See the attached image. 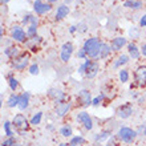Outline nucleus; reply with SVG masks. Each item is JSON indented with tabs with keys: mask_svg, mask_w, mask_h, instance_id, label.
Masks as SVG:
<instances>
[{
	"mask_svg": "<svg viewBox=\"0 0 146 146\" xmlns=\"http://www.w3.org/2000/svg\"><path fill=\"white\" fill-rule=\"evenodd\" d=\"M102 44H104V42L101 41L98 37H90V38H86L84 41L82 49L86 52L88 58L98 60V56H100V50H101V48H102Z\"/></svg>",
	"mask_w": 146,
	"mask_h": 146,
	"instance_id": "nucleus-1",
	"label": "nucleus"
},
{
	"mask_svg": "<svg viewBox=\"0 0 146 146\" xmlns=\"http://www.w3.org/2000/svg\"><path fill=\"white\" fill-rule=\"evenodd\" d=\"M137 135H138L137 130H134V129H131V127H129V126H123V127H121L118 130V133H117V138H118L121 142L126 143V145H131V143L134 142V139Z\"/></svg>",
	"mask_w": 146,
	"mask_h": 146,
	"instance_id": "nucleus-2",
	"label": "nucleus"
},
{
	"mask_svg": "<svg viewBox=\"0 0 146 146\" xmlns=\"http://www.w3.org/2000/svg\"><path fill=\"white\" fill-rule=\"evenodd\" d=\"M12 125L16 127V130L19 131L21 135L25 134V131L28 130V127L31 125V122L27 119V117L23 114V113H19V114H16L12 119Z\"/></svg>",
	"mask_w": 146,
	"mask_h": 146,
	"instance_id": "nucleus-3",
	"label": "nucleus"
},
{
	"mask_svg": "<svg viewBox=\"0 0 146 146\" xmlns=\"http://www.w3.org/2000/svg\"><path fill=\"white\" fill-rule=\"evenodd\" d=\"M29 60H31L29 53H25V52H24V53H21L20 56H17V57L12 58L11 65L15 70H23L29 65Z\"/></svg>",
	"mask_w": 146,
	"mask_h": 146,
	"instance_id": "nucleus-4",
	"label": "nucleus"
},
{
	"mask_svg": "<svg viewBox=\"0 0 146 146\" xmlns=\"http://www.w3.org/2000/svg\"><path fill=\"white\" fill-rule=\"evenodd\" d=\"M33 11H35L36 15L42 16V15H45V13L52 11V4L45 3V1H42V0H35V1H33Z\"/></svg>",
	"mask_w": 146,
	"mask_h": 146,
	"instance_id": "nucleus-5",
	"label": "nucleus"
},
{
	"mask_svg": "<svg viewBox=\"0 0 146 146\" xmlns=\"http://www.w3.org/2000/svg\"><path fill=\"white\" fill-rule=\"evenodd\" d=\"M92 93L89 92L88 89H81L80 92L77 93V102L81 105V106H89V105H92Z\"/></svg>",
	"mask_w": 146,
	"mask_h": 146,
	"instance_id": "nucleus-6",
	"label": "nucleus"
},
{
	"mask_svg": "<svg viewBox=\"0 0 146 146\" xmlns=\"http://www.w3.org/2000/svg\"><path fill=\"white\" fill-rule=\"evenodd\" d=\"M11 36H12V40H15L17 42H25L28 40V35L27 32L23 29V27L20 25H13L11 29Z\"/></svg>",
	"mask_w": 146,
	"mask_h": 146,
	"instance_id": "nucleus-7",
	"label": "nucleus"
},
{
	"mask_svg": "<svg viewBox=\"0 0 146 146\" xmlns=\"http://www.w3.org/2000/svg\"><path fill=\"white\" fill-rule=\"evenodd\" d=\"M73 50H74V46L70 41H66L62 44L61 49H60V58H61L62 62H68L70 60L73 54Z\"/></svg>",
	"mask_w": 146,
	"mask_h": 146,
	"instance_id": "nucleus-8",
	"label": "nucleus"
},
{
	"mask_svg": "<svg viewBox=\"0 0 146 146\" xmlns=\"http://www.w3.org/2000/svg\"><path fill=\"white\" fill-rule=\"evenodd\" d=\"M77 121L86 129V130H92L93 129V119L86 111H78L77 113Z\"/></svg>",
	"mask_w": 146,
	"mask_h": 146,
	"instance_id": "nucleus-9",
	"label": "nucleus"
},
{
	"mask_svg": "<svg viewBox=\"0 0 146 146\" xmlns=\"http://www.w3.org/2000/svg\"><path fill=\"white\" fill-rule=\"evenodd\" d=\"M115 114H117V117H119V118H122V119L129 118V117L133 114V106H131V102H126V104L118 106V108L115 109Z\"/></svg>",
	"mask_w": 146,
	"mask_h": 146,
	"instance_id": "nucleus-10",
	"label": "nucleus"
},
{
	"mask_svg": "<svg viewBox=\"0 0 146 146\" xmlns=\"http://www.w3.org/2000/svg\"><path fill=\"white\" fill-rule=\"evenodd\" d=\"M48 96H49V98H52V100L56 102V105H57V104H61V102H64V101H65V98H66L65 92H62L61 89H57V88L49 89V92H48Z\"/></svg>",
	"mask_w": 146,
	"mask_h": 146,
	"instance_id": "nucleus-11",
	"label": "nucleus"
},
{
	"mask_svg": "<svg viewBox=\"0 0 146 146\" xmlns=\"http://www.w3.org/2000/svg\"><path fill=\"white\" fill-rule=\"evenodd\" d=\"M134 81L139 86L146 85V65H141L137 68V70L134 72Z\"/></svg>",
	"mask_w": 146,
	"mask_h": 146,
	"instance_id": "nucleus-12",
	"label": "nucleus"
},
{
	"mask_svg": "<svg viewBox=\"0 0 146 146\" xmlns=\"http://www.w3.org/2000/svg\"><path fill=\"white\" fill-rule=\"evenodd\" d=\"M127 44H129V42H127V40L125 37H122V36L114 37L110 41V46H111V50H113V52H118V50L122 49L123 46H126Z\"/></svg>",
	"mask_w": 146,
	"mask_h": 146,
	"instance_id": "nucleus-13",
	"label": "nucleus"
},
{
	"mask_svg": "<svg viewBox=\"0 0 146 146\" xmlns=\"http://www.w3.org/2000/svg\"><path fill=\"white\" fill-rule=\"evenodd\" d=\"M70 108H72V102H69V101H64L61 104H57L56 105V114H57V117H60V118L65 117L69 113Z\"/></svg>",
	"mask_w": 146,
	"mask_h": 146,
	"instance_id": "nucleus-14",
	"label": "nucleus"
},
{
	"mask_svg": "<svg viewBox=\"0 0 146 146\" xmlns=\"http://www.w3.org/2000/svg\"><path fill=\"white\" fill-rule=\"evenodd\" d=\"M70 12V8L68 7V4H61V5H58L57 7V11H56V15H54V20L56 21H60L62 20L64 17L69 15Z\"/></svg>",
	"mask_w": 146,
	"mask_h": 146,
	"instance_id": "nucleus-15",
	"label": "nucleus"
},
{
	"mask_svg": "<svg viewBox=\"0 0 146 146\" xmlns=\"http://www.w3.org/2000/svg\"><path fill=\"white\" fill-rule=\"evenodd\" d=\"M126 46H127V54L130 56V58L138 60L141 57V48H138L134 42H129Z\"/></svg>",
	"mask_w": 146,
	"mask_h": 146,
	"instance_id": "nucleus-16",
	"label": "nucleus"
},
{
	"mask_svg": "<svg viewBox=\"0 0 146 146\" xmlns=\"http://www.w3.org/2000/svg\"><path fill=\"white\" fill-rule=\"evenodd\" d=\"M100 72V64L98 61H92V64L89 65V68L85 72V77L86 78H94Z\"/></svg>",
	"mask_w": 146,
	"mask_h": 146,
	"instance_id": "nucleus-17",
	"label": "nucleus"
},
{
	"mask_svg": "<svg viewBox=\"0 0 146 146\" xmlns=\"http://www.w3.org/2000/svg\"><path fill=\"white\" fill-rule=\"evenodd\" d=\"M29 98H31V94L28 92H24L20 94V102H19V106H17V108L21 111L25 110V109L29 106Z\"/></svg>",
	"mask_w": 146,
	"mask_h": 146,
	"instance_id": "nucleus-18",
	"label": "nucleus"
},
{
	"mask_svg": "<svg viewBox=\"0 0 146 146\" xmlns=\"http://www.w3.org/2000/svg\"><path fill=\"white\" fill-rule=\"evenodd\" d=\"M123 7L129 8V9H134V11H138L143 7V1L142 0H126L123 3Z\"/></svg>",
	"mask_w": 146,
	"mask_h": 146,
	"instance_id": "nucleus-19",
	"label": "nucleus"
},
{
	"mask_svg": "<svg viewBox=\"0 0 146 146\" xmlns=\"http://www.w3.org/2000/svg\"><path fill=\"white\" fill-rule=\"evenodd\" d=\"M4 54L12 60V58H15V57H17V56H20V54H21V52H20L19 46L12 45V46H8V48H5V49H4Z\"/></svg>",
	"mask_w": 146,
	"mask_h": 146,
	"instance_id": "nucleus-20",
	"label": "nucleus"
},
{
	"mask_svg": "<svg viewBox=\"0 0 146 146\" xmlns=\"http://www.w3.org/2000/svg\"><path fill=\"white\" fill-rule=\"evenodd\" d=\"M19 102H20V94L12 93L7 100V106L8 108H15V106H19Z\"/></svg>",
	"mask_w": 146,
	"mask_h": 146,
	"instance_id": "nucleus-21",
	"label": "nucleus"
},
{
	"mask_svg": "<svg viewBox=\"0 0 146 146\" xmlns=\"http://www.w3.org/2000/svg\"><path fill=\"white\" fill-rule=\"evenodd\" d=\"M7 82H8V86H9V89H11L12 92H16V90H17V88H19V81H17V78H15V77H13V74H12V73H9V74H8Z\"/></svg>",
	"mask_w": 146,
	"mask_h": 146,
	"instance_id": "nucleus-22",
	"label": "nucleus"
},
{
	"mask_svg": "<svg viewBox=\"0 0 146 146\" xmlns=\"http://www.w3.org/2000/svg\"><path fill=\"white\" fill-rule=\"evenodd\" d=\"M129 60H130V56H129V54H121V56H119V57L114 61L113 68H119V66L125 65V64L129 62Z\"/></svg>",
	"mask_w": 146,
	"mask_h": 146,
	"instance_id": "nucleus-23",
	"label": "nucleus"
},
{
	"mask_svg": "<svg viewBox=\"0 0 146 146\" xmlns=\"http://www.w3.org/2000/svg\"><path fill=\"white\" fill-rule=\"evenodd\" d=\"M111 52V46L109 45V44H106V42H104L102 44V48H101L100 50V56H98V60H104V58H106L110 54Z\"/></svg>",
	"mask_w": 146,
	"mask_h": 146,
	"instance_id": "nucleus-24",
	"label": "nucleus"
},
{
	"mask_svg": "<svg viewBox=\"0 0 146 146\" xmlns=\"http://www.w3.org/2000/svg\"><path fill=\"white\" fill-rule=\"evenodd\" d=\"M108 138H111V131H110V130H104V131H101V133H98V134L94 137L96 142H104V141H106Z\"/></svg>",
	"mask_w": 146,
	"mask_h": 146,
	"instance_id": "nucleus-25",
	"label": "nucleus"
},
{
	"mask_svg": "<svg viewBox=\"0 0 146 146\" xmlns=\"http://www.w3.org/2000/svg\"><path fill=\"white\" fill-rule=\"evenodd\" d=\"M86 142L84 137L81 135H73L70 137V141H69V146H80V145H84Z\"/></svg>",
	"mask_w": 146,
	"mask_h": 146,
	"instance_id": "nucleus-26",
	"label": "nucleus"
},
{
	"mask_svg": "<svg viewBox=\"0 0 146 146\" xmlns=\"http://www.w3.org/2000/svg\"><path fill=\"white\" fill-rule=\"evenodd\" d=\"M60 134L65 138H69V137H73V129L70 125H64V126L60 127Z\"/></svg>",
	"mask_w": 146,
	"mask_h": 146,
	"instance_id": "nucleus-27",
	"label": "nucleus"
},
{
	"mask_svg": "<svg viewBox=\"0 0 146 146\" xmlns=\"http://www.w3.org/2000/svg\"><path fill=\"white\" fill-rule=\"evenodd\" d=\"M41 119H42V111H37V113L29 119V122H31V125H33V126H37V125L41 123Z\"/></svg>",
	"mask_w": 146,
	"mask_h": 146,
	"instance_id": "nucleus-28",
	"label": "nucleus"
},
{
	"mask_svg": "<svg viewBox=\"0 0 146 146\" xmlns=\"http://www.w3.org/2000/svg\"><path fill=\"white\" fill-rule=\"evenodd\" d=\"M118 78H119V81L121 82H127L129 81V78H130V74H129V70L127 69H121L118 72Z\"/></svg>",
	"mask_w": 146,
	"mask_h": 146,
	"instance_id": "nucleus-29",
	"label": "nucleus"
},
{
	"mask_svg": "<svg viewBox=\"0 0 146 146\" xmlns=\"http://www.w3.org/2000/svg\"><path fill=\"white\" fill-rule=\"evenodd\" d=\"M12 122H9V121H4V133H5V135L7 137H13V131H12Z\"/></svg>",
	"mask_w": 146,
	"mask_h": 146,
	"instance_id": "nucleus-30",
	"label": "nucleus"
},
{
	"mask_svg": "<svg viewBox=\"0 0 146 146\" xmlns=\"http://www.w3.org/2000/svg\"><path fill=\"white\" fill-rule=\"evenodd\" d=\"M27 35H28V37H31V38L36 37L37 36V25H28Z\"/></svg>",
	"mask_w": 146,
	"mask_h": 146,
	"instance_id": "nucleus-31",
	"label": "nucleus"
},
{
	"mask_svg": "<svg viewBox=\"0 0 146 146\" xmlns=\"http://www.w3.org/2000/svg\"><path fill=\"white\" fill-rule=\"evenodd\" d=\"M92 61H93V60H89V58H86L84 64H81V66L78 68V73H80V74H85V72H86V69L89 68V65L92 64Z\"/></svg>",
	"mask_w": 146,
	"mask_h": 146,
	"instance_id": "nucleus-32",
	"label": "nucleus"
},
{
	"mask_svg": "<svg viewBox=\"0 0 146 146\" xmlns=\"http://www.w3.org/2000/svg\"><path fill=\"white\" fill-rule=\"evenodd\" d=\"M28 70H29V74H32V76H37L38 73H40V68H38V65L36 62L31 64L29 68H28Z\"/></svg>",
	"mask_w": 146,
	"mask_h": 146,
	"instance_id": "nucleus-33",
	"label": "nucleus"
},
{
	"mask_svg": "<svg viewBox=\"0 0 146 146\" xmlns=\"http://www.w3.org/2000/svg\"><path fill=\"white\" fill-rule=\"evenodd\" d=\"M104 98H105V94H104V93H101L100 96H97V97H94V98H93L92 105H93V106H98V105L104 101Z\"/></svg>",
	"mask_w": 146,
	"mask_h": 146,
	"instance_id": "nucleus-34",
	"label": "nucleus"
},
{
	"mask_svg": "<svg viewBox=\"0 0 146 146\" xmlns=\"http://www.w3.org/2000/svg\"><path fill=\"white\" fill-rule=\"evenodd\" d=\"M129 35L131 36V38H138L139 37V28L131 27L130 29H129Z\"/></svg>",
	"mask_w": 146,
	"mask_h": 146,
	"instance_id": "nucleus-35",
	"label": "nucleus"
},
{
	"mask_svg": "<svg viewBox=\"0 0 146 146\" xmlns=\"http://www.w3.org/2000/svg\"><path fill=\"white\" fill-rule=\"evenodd\" d=\"M13 145H16V139L13 137H8L5 141L1 142V146H13Z\"/></svg>",
	"mask_w": 146,
	"mask_h": 146,
	"instance_id": "nucleus-36",
	"label": "nucleus"
},
{
	"mask_svg": "<svg viewBox=\"0 0 146 146\" xmlns=\"http://www.w3.org/2000/svg\"><path fill=\"white\" fill-rule=\"evenodd\" d=\"M77 58H78V60H86V58H88V54H86V52H85L82 48L78 49V52H77Z\"/></svg>",
	"mask_w": 146,
	"mask_h": 146,
	"instance_id": "nucleus-37",
	"label": "nucleus"
},
{
	"mask_svg": "<svg viewBox=\"0 0 146 146\" xmlns=\"http://www.w3.org/2000/svg\"><path fill=\"white\" fill-rule=\"evenodd\" d=\"M31 13H27V15L23 17V20H21V24L23 25H29V21H31Z\"/></svg>",
	"mask_w": 146,
	"mask_h": 146,
	"instance_id": "nucleus-38",
	"label": "nucleus"
},
{
	"mask_svg": "<svg viewBox=\"0 0 146 146\" xmlns=\"http://www.w3.org/2000/svg\"><path fill=\"white\" fill-rule=\"evenodd\" d=\"M139 27H141V28H145L146 27V15L141 16V19H139Z\"/></svg>",
	"mask_w": 146,
	"mask_h": 146,
	"instance_id": "nucleus-39",
	"label": "nucleus"
},
{
	"mask_svg": "<svg viewBox=\"0 0 146 146\" xmlns=\"http://www.w3.org/2000/svg\"><path fill=\"white\" fill-rule=\"evenodd\" d=\"M38 24V17H36V16L32 15L31 16V21H29V25H37Z\"/></svg>",
	"mask_w": 146,
	"mask_h": 146,
	"instance_id": "nucleus-40",
	"label": "nucleus"
},
{
	"mask_svg": "<svg viewBox=\"0 0 146 146\" xmlns=\"http://www.w3.org/2000/svg\"><path fill=\"white\" fill-rule=\"evenodd\" d=\"M85 31H86V25H85V24L77 25V32H85Z\"/></svg>",
	"mask_w": 146,
	"mask_h": 146,
	"instance_id": "nucleus-41",
	"label": "nucleus"
},
{
	"mask_svg": "<svg viewBox=\"0 0 146 146\" xmlns=\"http://www.w3.org/2000/svg\"><path fill=\"white\" fill-rule=\"evenodd\" d=\"M141 54L146 57V44H142V45H141Z\"/></svg>",
	"mask_w": 146,
	"mask_h": 146,
	"instance_id": "nucleus-42",
	"label": "nucleus"
},
{
	"mask_svg": "<svg viewBox=\"0 0 146 146\" xmlns=\"http://www.w3.org/2000/svg\"><path fill=\"white\" fill-rule=\"evenodd\" d=\"M69 32H70V33H74V32H77V25H72V27L69 28Z\"/></svg>",
	"mask_w": 146,
	"mask_h": 146,
	"instance_id": "nucleus-43",
	"label": "nucleus"
},
{
	"mask_svg": "<svg viewBox=\"0 0 146 146\" xmlns=\"http://www.w3.org/2000/svg\"><path fill=\"white\" fill-rule=\"evenodd\" d=\"M105 146H115V143L113 142V141H109V142L106 143V145H105Z\"/></svg>",
	"mask_w": 146,
	"mask_h": 146,
	"instance_id": "nucleus-44",
	"label": "nucleus"
},
{
	"mask_svg": "<svg viewBox=\"0 0 146 146\" xmlns=\"http://www.w3.org/2000/svg\"><path fill=\"white\" fill-rule=\"evenodd\" d=\"M58 146H69V143H68V142H62V143H60Z\"/></svg>",
	"mask_w": 146,
	"mask_h": 146,
	"instance_id": "nucleus-45",
	"label": "nucleus"
},
{
	"mask_svg": "<svg viewBox=\"0 0 146 146\" xmlns=\"http://www.w3.org/2000/svg\"><path fill=\"white\" fill-rule=\"evenodd\" d=\"M58 0H48V3H50V4H53V3H57Z\"/></svg>",
	"mask_w": 146,
	"mask_h": 146,
	"instance_id": "nucleus-46",
	"label": "nucleus"
},
{
	"mask_svg": "<svg viewBox=\"0 0 146 146\" xmlns=\"http://www.w3.org/2000/svg\"><path fill=\"white\" fill-rule=\"evenodd\" d=\"M8 1H9V0H1V3H3V4H7Z\"/></svg>",
	"mask_w": 146,
	"mask_h": 146,
	"instance_id": "nucleus-47",
	"label": "nucleus"
},
{
	"mask_svg": "<svg viewBox=\"0 0 146 146\" xmlns=\"http://www.w3.org/2000/svg\"><path fill=\"white\" fill-rule=\"evenodd\" d=\"M64 1H65V3H64V4H69L70 1H72V0H64Z\"/></svg>",
	"mask_w": 146,
	"mask_h": 146,
	"instance_id": "nucleus-48",
	"label": "nucleus"
},
{
	"mask_svg": "<svg viewBox=\"0 0 146 146\" xmlns=\"http://www.w3.org/2000/svg\"><path fill=\"white\" fill-rule=\"evenodd\" d=\"M143 135H146V126H145V129H143Z\"/></svg>",
	"mask_w": 146,
	"mask_h": 146,
	"instance_id": "nucleus-49",
	"label": "nucleus"
},
{
	"mask_svg": "<svg viewBox=\"0 0 146 146\" xmlns=\"http://www.w3.org/2000/svg\"><path fill=\"white\" fill-rule=\"evenodd\" d=\"M13 146H23V145H20V143H16V145H13Z\"/></svg>",
	"mask_w": 146,
	"mask_h": 146,
	"instance_id": "nucleus-50",
	"label": "nucleus"
}]
</instances>
